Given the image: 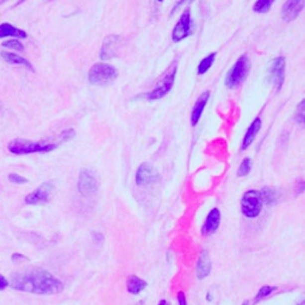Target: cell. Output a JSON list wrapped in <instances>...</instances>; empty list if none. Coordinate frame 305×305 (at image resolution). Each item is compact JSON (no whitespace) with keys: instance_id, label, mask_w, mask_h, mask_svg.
<instances>
[{"instance_id":"1","label":"cell","mask_w":305,"mask_h":305,"mask_svg":"<svg viewBox=\"0 0 305 305\" xmlns=\"http://www.w3.org/2000/svg\"><path fill=\"white\" fill-rule=\"evenodd\" d=\"M10 286L17 291L35 295H56L62 292L63 284L60 279L44 270L24 271L13 274Z\"/></svg>"},{"instance_id":"2","label":"cell","mask_w":305,"mask_h":305,"mask_svg":"<svg viewBox=\"0 0 305 305\" xmlns=\"http://www.w3.org/2000/svg\"><path fill=\"white\" fill-rule=\"evenodd\" d=\"M56 144L49 143V142H37V141H29L23 140V138H17V140L11 141L8 143V150L12 154L16 155H24V154H32V153H49L51 150L56 149Z\"/></svg>"},{"instance_id":"3","label":"cell","mask_w":305,"mask_h":305,"mask_svg":"<svg viewBox=\"0 0 305 305\" xmlns=\"http://www.w3.org/2000/svg\"><path fill=\"white\" fill-rule=\"evenodd\" d=\"M118 72L112 66L106 63H96L89 72V80L93 85H107L116 79Z\"/></svg>"},{"instance_id":"4","label":"cell","mask_w":305,"mask_h":305,"mask_svg":"<svg viewBox=\"0 0 305 305\" xmlns=\"http://www.w3.org/2000/svg\"><path fill=\"white\" fill-rule=\"evenodd\" d=\"M250 61L246 55L241 56L240 59L235 62L228 75L225 78V85L230 89H236L246 80L247 75L249 73Z\"/></svg>"},{"instance_id":"5","label":"cell","mask_w":305,"mask_h":305,"mask_svg":"<svg viewBox=\"0 0 305 305\" xmlns=\"http://www.w3.org/2000/svg\"><path fill=\"white\" fill-rule=\"evenodd\" d=\"M262 202L260 191L256 190H249L243 195L241 201V210L244 217L247 218H255L260 215L262 210Z\"/></svg>"},{"instance_id":"6","label":"cell","mask_w":305,"mask_h":305,"mask_svg":"<svg viewBox=\"0 0 305 305\" xmlns=\"http://www.w3.org/2000/svg\"><path fill=\"white\" fill-rule=\"evenodd\" d=\"M175 75H177V63H174V65L168 69V72L164 75V78L159 81L155 89L150 91L147 95H144L148 101H159V99L164 98L166 95H168L174 85Z\"/></svg>"},{"instance_id":"7","label":"cell","mask_w":305,"mask_h":305,"mask_svg":"<svg viewBox=\"0 0 305 305\" xmlns=\"http://www.w3.org/2000/svg\"><path fill=\"white\" fill-rule=\"evenodd\" d=\"M98 189V178L96 173L91 170L83 168L79 173V181H78V190L83 197H91Z\"/></svg>"},{"instance_id":"8","label":"cell","mask_w":305,"mask_h":305,"mask_svg":"<svg viewBox=\"0 0 305 305\" xmlns=\"http://www.w3.org/2000/svg\"><path fill=\"white\" fill-rule=\"evenodd\" d=\"M193 32H195V29H193L191 13H190V10H185L184 13L181 14L180 19L175 24L173 32H172V40L175 43H178V42L185 40L186 37L193 35Z\"/></svg>"},{"instance_id":"9","label":"cell","mask_w":305,"mask_h":305,"mask_svg":"<svg viewBox=\"0 0 305 305\" xmlns=\"http://www.w3.org/2000/svg\"><path fill=\"white\" fill-rule=\"evenodd\" d=\"M54 184L51 181H45L35 190L34 192L29 193L25 197V203L29 205H38L44 204L49 202V199L53 195Z\"/></svg>"},{"instance_id":"10","label":"cell","mask_w":305,"mask_h":305,"mask_svg":"<svg viewBox=\"0 0 305 305\" xmlns=\"http://www.w3.org/2000/svg\"><path fill=\"white\" fill-rule=\"evenodd\" d=\"M160 179L159 172L153 167L152 165L144 162L138 167L136 172V184L138 186H147L150 184L156 183Z\"/></svg>"},{"instance_id":"11","label":"cell","mask_w":305,"mask_h":305,"mask_svg":"<svg viewBox=\"0 0 305 305\" xmlns=\"http://www.w3.org/2000/svg\"><path fill=\"white\" fill-rule=\"evenodd\" d=\"M120 43H122V37L118 35H111L107 36L102 42V49H101V59L107 60L111 57L116 56L118 53Z\"/></svg>"},{"instance_id":"12","label":"cell","mask_w":305,"mask_h":305,"mask_svg":"<svg viewBox=\"0 0 305 305\" xmlns=\"http://www.w3.org/2000/svg\"><path fill=\"white\" fill-rule=\"evenodd\" d=\"M285 66L286 61L284 56L277 57V59H274L273 62H272L271 78L274 86H276L278 90L282 89L284 80H285Z\"/></svg>"},{"instance_id":"13","label":"cell","mask_w":305,"mask_h":305,"mask_svg":"<svg viewBox=\"0 0 305 305\" xmlns=\"http://www.w3.org/2000/svg\"><path fill=\"white\" fill-rule=\"evenodd\" d=\"M304 0H288L283 6L282 17L286 22H292L303 11Z\"/></svg>"},{"instance_id":"14","label":"cell","mask_w":305,"mask_h":305,"mask_svg":"<svg viewBox=\"0 0 305 305\" xmlns=\"http://www.w3.org/2000/svg\"><path fill=\"white\" fill-rule=\"evenodd\" d=\"M220 224V211L215 207L209 212L206 219H205V223L202 228V232L203 235H211L213 232H216L217 229Z\"/></svg>"},{"instance_id":"15","label":"cell","mask_w":305,"mask_h":305,"mask_svg":"<svg viewBox=\"0 0 305 305\" xmlns=\"http://www.w3.org/2000/svg\"><path fill=\"white\" fill-rule=\"evenodd\" d=\"M210 98V91H205V92L202 95L196 102L195 106H193V110L191 112V124L192 126H196L198 124L199 119H201L202 114H203V111L205 108V105H206L207 101Z\"/></svg>"},{"instance_id":"16","label":"cell","mask_w":305,"mask_h":305,"mask_svg":"<svg viewBox=\"0 0 305 305\" xmlns=\"http://www.w3.org/2000/svg\"><path fill=\"white\" fill-rule=\"evenodd\" d=\"M197 277L199 279H204L210 274L211 272V261L207 254L206 250H203L199 256L198 262H197Z\"/></svg>"},{"instance_id":"17","label":"cell","mask_w":305,"mask_h":305,"mask_svg":"<svg viewBox=\"0 0 305 305\" xmlns=\"http://www.w3.org/2000/svg\"><path fill=\"white\" fill-rule=\"evenodd\" d=\"M14 37V38H26L28 34L22 29L11 25L10 23L0 24V38Z\"/></svg>"},{"instance_id":"18","label":"cell","mask_w":305,"mask_h":305,"mask_svg":"<svg viewBox=\"0 0 305 305\" xmlns=\"http://www.w3.org/2000/svg\"><path fill=\"white\" fill-rule=\"evenodd\" d=\"M260 129H261V119L255 118L254 120H253L252 124H250L248 130H247L246 135H244L243 142H242V150H246L247 148H248L250 144L253 143L256 134L260 131Z\"/></svg>"},{"instance_id":"19","label":"cell","mask_w":305,"mask_h":305,"mask_svg":"<svg viewBox=\"0 0 305 305\" xmlns=\"http://www.w3.org/2000/svg\"><path fill=\"white\" fill-rule=\"evenodd\" d=\"M147 282L146 280L141 279L137 276H131L128 278L126 280V289H128V292L131 295H138L143 291L144 289L147 288Z\"/></svg>"},{"instance_id":"20","label":"cell","mask_w":305,"mask_h":305,"mask_svg":"<svg viewBox=\"0 0 305 305\" xmlns=\"http://www.w3.org/2000/svg\"><path fill=\"white\" fill-rule=\"evenodd\" d=\"M0 55H1V57L5 60L6 62L12 63V65H22L25 68H28L29 71L34 72V67L31 66V63L22 56L16 55V54H13V53H7V51H1Z\"/></svg>"},{"instance_id":"21","label":"cell","mask_w":305,"mask_h":305,"mask_svg":"<svg viewBox=\"0 0 305 305\" xmlns=\"http://www.w3.org/2000/svg\"><path fill=\"white\" fill-rule=\"evenodd\" d=\"M216 53H211L210 55H207L206 57H204L203 60H202L201 63L198 65V69H197V73L203 75L206 73L209 69L212 67L213 62H215V59H216Z\"/></svg>"},{"instance_id":"22","label":"cell","mask_w":305,"mask_h":305,"mask_svg":"<svg viewBox=\"0 0 305 305\" xmlns=\"http://www.w3.org/2000/svg\"><path fill=\"white\" fill-rule=\"evenodd\" d=\"M274 0H256V2L253 6V10L258 13H266L271 10Z\"/></svg>"},{"instance_id":"23","label":"cell","mask_w":305,"mask_h":305,"mask_svg":"<svg viewBox=\"0 0 305 305\" xmlns=\"http://www.w3.org/2000/svg\"><path fill=\"white\" fill-rule=\"evenodd\" d=\"M260 195H261L262 202H265L266 204L272 205L277 202V192L274 191V190L268 189V187H265V189H262Z\"/></svg>"},{"instance_id":"24","label":"cell","mask_w":305,"mask_h":305,"mask_svg":"<svg viewBox=\"0 0 305 305\" xmlns=\"http://www.w3.org/2000/svg\"><path fill=\"white\" fill-rule=\"evenodd\" d=\"M250 170H252V159L246 158L241 162V166L238 167L237 177H246L249 174Z\"/></svg>"},{"instance_id":"25","label":"cell","mask_w":305,"mask_h":305,"mask_svg":"<svg viewBox=\"0 0 305 305\" xmlns=\"http://www.w3.org/2000/svg\"><path fill=\"white\" fill-rule=\"evenodd\" d=\"M304 105H305V101L303 99V101L300 102V105H298L297 111H296V120H297L301 125L304 124V116H305Z\"/></svg>"},{"instance_id":"26","label":"cell","mask_w":305,"mask_h":305,"mask_svg":"<svg viewBox=\"0 0 305 305\" xmlns=\"http://www.w3.org/2000/svg\"><path fill=\"white\" fill-rule=\"evenodd\" d=\"M2 47L4 48H8V49H14L18 51H22L24 49L23 44L20 43L18 40H10V41H6L2 43Z\"/></svg>"},{"instance_id":"27","label":"cell","mask_w":305,"mask_h":305,"mask_svg":"<svg viewBox=\"0 0 305 305\" xmlns=\"http://www.w3.org/2000/svg\"><path fill=\"white\" fill-rule=\"evenodd\" d=\"M8 180L13 184H18V185H23V184L28 183V179H26V178H24L22 175L16 173H11L8 175Z\"/></svg>"},{"instance_id":"28","label":"cell","mask_w":305,"mask_h":305,"mask_svg":"<svg viewBox=\"0 0 305 305\" xmlns=\"http://www.w3.org/2000/svg\"><path fill=\"white\" fill-rule=\"evenodd\" d=\"M273 290L274 288H272V286H268V285L262 286V288L259 290L258 295H256V300H261V298L267 297V296L271 295V292L273 291Z\"/></svg>"},{"instance_id":"29","label":"cell","mask_w":305,"mask_h":305,"mask_svg":"<svg viewBox=\"0 0 305 305\" xmlns=\"http://www.w3.org/2000/svg\"><path fill=\"white\" fill-rule=\"evenodd\" d=\"M74 136H75V130H73V129H68V130L62 132L61 138H62V141H69V140H72Z\"/></svg>"},{"instance_id":"30","label":"cell","mask_w":305,"mask_h":305,"mask_svg":"<svg viewBox=\"0 0 305 305\" xmlns=\"http://www.w3.org/2000/svg\"><path fill=\"white\" fill-rule=\"evenodd\" d=\"M193 1H195V0H179V1H178L177 4L174 5V7L172 8L171 16H172V14L175 13V11H177L178 8L180 7V6H183V5H185V4H191V2H193Z\"/></svg>"},{"instance_id":"31","label":"cell","mask_w":305,"mask_h":305,"mask_svg":"<svg viewBox=\"0 0 305 305\" xmlns=\"http://www.w3.org/2000/svg\"><path fill=\"white\" fill-rule=\"evenodd\" d=\"M12 261L13 262H18V261H29V259L26 258V256H24L22 254H18V253H16V254L12 255Z\"/></svg>"},{"instance_id":"32","label":"cell","mask_w":305,"mask_h":305,"mask_svg":"<svg viewBox=\"0 0 305 305\" xmlns=\"http://www.w3.org/2000/svg\"><path fill=\"white\" fill-rule=\"evenodd\" d=\"M8 286V282L7 279L4 276H1L0 274V291H2V290H5Z\"/></svg>"},{"instance_id":"33","label":"cell","mask_w":305,"mask_h":305,"mask_svg":"<svg viewBox=\"0 0 305 305\" xmlns=\"http://www.w3.org/2000/svg\"><path fill=\"white\" fill-rule=\"evenodd\" d=\"M178 302H179V305H187L186 297L184 292H179V294H178Z\"/></svg>"},{"instance_id":"34","label":"cell","mask_w":305,"mask_h":305,"mask_svg":"<svg viewBox=\"0 0 305 305\" xmlns=\"http://www.w3.org/2000/svg\"><path fill=\"white\" fill-rule=\"evenodd\" d=\"M159 305H167V302H166V301H161V302H160V303H159Z\"/></svg>"},{"instance_id":"35","label":"cell","mask_w":305,"mask_h":305,"mask_svg":"<svg viewBox=\"0 0 305 305\" xmlns=\"http://www.w3.org/2000/svg\"><path fill=\"white\" fill-rule=\"evenodd\" d=\"M24 1H26V0H19V1H18V2H17V4H16V5L18 6V5H20V4H23V2H24Z\"/></svg>"},{"instance_id":"36","label":"cell","mask_w":305,"mask_h":305,"mask_svg":"<svg viewBox=\"0 0 305 305\" xmlns=\"http://www.w3.org/2000/svg\"><path fill=\"white\" fill-rule=\"evenodd\" d=\"M6 1H7V0H0V5L4 4V2H6Z\"/></svg>"},{"instance_id":"37","label":"cell","mask_w":305,"mask_h":305,"mask_svg":"<svg viewBox=\"0 0 305 305\" xmlns=\"http://www.w3.org/2000/svg\"><path fill=\"white\" fill-rule=\"evenodd\" d=\"M242 305H248V303H247V302H244V303H243Z\"/></svg>"},{"instance_id":"38","label":"cell","mask_w":305,"mask_h":305,"mask_svg":"<svg viewBox=\"0 0 305 305\" xmlns=\"http://www.w3.org/2000/svg\"><path fill=\"white\" fill-rule=\"evenodd\" d=\"M158 1H160V2H162V1H164V0H158Z\"/></svg>"},{"instance_id":"39","label":"cell","mask_w":305,"mask_h":305,"mask_svg":"<svg viewBox=\"0 0 305 305\" xmlns=\"http://www.w3.org/2000/svg\"><path fill=\"white\" fill-rule=\"evenodd\" d=\"M48 1H50V0H48Z\"/></svg>"}]
</instances>
